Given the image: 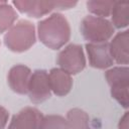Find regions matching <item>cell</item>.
<instances>
[{
    "mask_svg": "<svg viewBox=\"0 0 129 129\" xmlns=\"http://www.w3.org/2000/svg\"><path fill=\"white\" fill-rule=\"evenodd\" d=\"M39 40L48 48L62 47L71 37V27L67 18L60 13H52L38 22Z\"/></svg>",
    "mask_w": 129,
    "mask_h": 129,
    "instance_id": "6da1fadb",
    "label": "cell"
},
{
    "mask_svg": "<svg viewBox=\"0 0 129 129\" xmlns=\"http://www.w3.org/2000/svg\"><path fill=\"white\" fill-rule=\"evenodd\" d=\"M35 27L28 20H19L13 24L4 36L5 45L12 51L22 52L35 43Z\"/></svg>",
    "mask_w": 129,
    "mask_h": 129,
    "instance_id": "7a4b0ae2",
    "label": "cell"
},
{
    "mask_svg": "<svg viewBox=\"0 0 129 129\" xmlns=\"http://www.w3.org/2000/svg\"><path fill=\"white\" fill-rule=\"evenodd\" d=\"M81 32L89 43H102L113 36L115 28L107 18L88 15L82 20Z\"/></svg>",
    "mask_w": 129,
    "mask_h": 129,
    "instance_id": "3957f363",
    "label": "cell"
},
{
    "mask_svg": "<svg viewBox=\"0 0 129 129\" xmlns=\"http://www.w3.org/2000/svg\"><path fill=\"white\" fill-rule=\"evenodd\" d=\"M105 78L111 87V96L125 109L129 105V69L127 67H115L108 70Z\"/></svg>",
    "mask_w": 129,
    "mask_h": 129,
    "instance_id": "277c9868",
    "label": "cell"
},
{
    "mask_svg": "<svg viewBox=\"0 0 129 129\" xmlns=\"http://www.w3.org/2000/svg\"><path fill=\"white\" fill-rule=\"evenodd\" d=\"M57 64L70 75L81 73L86 67V56L82 45L75 43L67 45L57 55Z\"/></svg>",
    "mask_w": 129,
    "mask_h": 129,
    "instance_id": "5b68a950",
    "label": "cell"
},
{
    "mask_svg": "<svg viewBox=\"0 0 129 129\" xmlns=\"http://www.w3.org/2000/svg\"><path fill=\"white\" fill-rule=\"evenodd\" d=\"M29 99L34 104H39L50 98L51 90L48 82V73L44 70H36L31 74L28 91Z\"/></svg>",
    "mask_w": 129,
    "mask_h": 129,
    "instance_id": "8992f818",
    "label": "cell"
},
{
    "mask_svg": "<svg viewBox=\"0 0 129 129\" xmlns=\"http://www.w3.org/2000/svg\"><path fill=\"white\" fill-rule=\"evenodd\" d=\"M42 113L34 107H25L15 114L7 129H40Z\"/></svg>",
    "mask_w": 129,
    "mask_h": 129,
    "instance_id": "52a82bcc",
    "label": "cell"
},
{
    "mask_svg": "<svg viewBox=\"0 0 129 129\" xmlns=\"http://www.w3.org/2000/svg\"><path fill=\"white\" fill-rule=\"evenodd\" d=\"M87 53L89 56V62L91 67L104 70L110 68L113 64V58L110 53L109 43H87Z\"/></svg>",
    "mask_w": 129,
    "mask_h": 129,
    "instance_id": "ba28073f",
    "label": "cell"
},
{
    "mask_svg": "<svg viewBox=\"0 0 129 129\" xmlns=\"http://www.w3.org/2000/svg\"><path fill=\"white\" fill-rule=\"evenodd\" d=\"M31 74V70L24 64H16L12 67L7 76V82L10 89L20 95L26 94Z\"/></svg>",
    "mask_w": 129,
    "mask_h": 129,
    "instance_id": "9c48e42d",
    "label": "cell"
},
{
    "mask_svg": "<svg viewBox=\"0 0 129 129\" xmlns=\"http://www.w3.org/2000/svg\"><path fill=\"white\" fill-rule=\"evenodd\" d=\"M109 49L113 60L120 64L129 62V31L117 33L109 43Z\"/></svg>",
    "mask_w": 129,
    "mask_h": 129,
    "instance_id": "30bf717a",
    "label": "cell"
},
{
    "mask_svg": "<svg viewBox=\"0 0 129 129\" xmlns=\"http://www.w3.org/2000/svg\"><path fill=\"white\" fill-rule=\"evenodd\" d=\"M48 82L51 92L59 97L68 95L73 87L72 75L59 68H54L49 71Z\"/></svg>",
    "mask_w": 129,
    "mask_h": 129,
    "instance_id": "8fae6325",
    "label": "cell"
},
{
    "mask_svg": "<svg viewBox=\"0 0 129 129\" xmlns=\"http://www.w3.org/2000/svg\"><path fill=\"white\" fill-rule=\"evenodd\" d=\"M13 5L22 13L30 17L38 18L48 14L55 8V1H13Z\"/></svg>",
    "mask_w": 129,
    "mask_h": 129,
    "instance_id": "7c38bea8",
    "label": "cell"
},
{
    "mask_svg": "<svg viewBox=\"0 0 129 129\" xmlns=\"http://www.w3.org/2000/svg\"><path fill=\"white\" fill-rule=\"evenodd\" d=\"M112 24L116 28L127 27L129 23V2L115 1L111 10Z\"/></svg>",
    "mask_w": 129,
    "mask_h": 129,
    "instance_id": "4fadbf2b",
    "label": "cell"
},
{
    "mask_svg": "<svg viewBox=\"0 0 129 129\" xmlns=\"http://www.w3.org/2000/svg\"><path fill=\"white\" fill-rule=\"evenodd\" d=\"M70 129H93L90 126V117L82 109L74 108L67 113Z\"/></svg>",
    "mask_w": 129,
    "mask_h": 129,
    "instance_id": "5bb4252c",
    "label": "cell"
},
{
    "mask_svg": "<svg viewBox=\"0 0 129 129\" xmlns=\"http://www.w3.org/2000/svg\"><path fill=\"white\" fill-rule=\"evenodd\" d=\"M17 19L15 9L5 1L0 3V33L8 30Z\"/></svg>",
    "mask_w": 129,
    "mask_h": 129,
    "instance_id": "9a60e30c",
    "label": "cell"
},
{
    "mask_svg": "<svg viewBox=\"0 0 129 129\" xmlns=\"http://www.w3.org/2000/svg\"><path fill=\"white\" fill-rule=\"evenodd\" d=\"M115 1H99V0H91L87 2L88 10L93 13L95 16L106 18L111 14L112 7Z\"/></svg>",
    "mask_w": 129,
    "mask_h": 129,
    "instance_id": "2e32d148",
    "label": "cell"
},
{
    "mask_svg": "<svg viewBox=\"0 0 129 129\" xmlns=\"http://www.w3.org/2000/svg\"><path fill=\"white\" fill-rule=\"evenodd\" d=\"M40 129H70L67 118L60 115L43 116Z\"/></svg>",
    "mask_w": 129,
    "mask_h": 129,
    "instance_id": "e0dca14e",
    "label": "cell"
},
{
    "mask_svg": "<svg viewBox=\"0 0 129 129\" xmlns=\"http://www.w3.org/2000/svg\"><path fill=\"white\" fill-rule=\"evenodd\" d=\"M9 119V112L2 106H0V129H4Z\"/></svg>",
    "mask_w": 129,
    "mask_h": 129,
    "instance_id": "ac0fdd59",
    "label": "cell"
},
{
    "mask_svg": "<svg viewBox=\"0 0 129 129\" xmlns=\"http://www.w3.org/2000/svg\"><path fill=\"white\" fill-rule=\"evenodd\" d=\"M77 4V2H72V1H55V8L64 10V9H70L74 7Z\"/></svg>",
    "mask_w": 129,
    "mask_h": 129,
    "instance_id": "d6986e66",
    "label": "cell"
},
{
    "mask_svg": "<svg viewBox=\"0 0 129 129\" xmlns=\"http://www.w3.org/2000/svg\"><path fill=\"white\" fill-rule=\"evenodd\" d=\"M119 129H129V124H128V112H125L124 115L121 117L118 125Z\"/></svg>",
    "mask_w": 129,
    "mask_h": 129,
    "instance_id": "ffe728a7",
    "label": "cell"
},
{
    "mask_svg": "<svg viewBox=\"0 0 129 129\" xmlns=\"http://www.w3.org/2000/svg\"><path fill=\"white\" fill-rule=\"evenodd\" d=\"M1 2H2V1H0V3H1Z\"/></svg>",
    "mask_w": 129,
    "mask_h": 129,
    "instance_id": "44dd1931",
    "label": "cell"
}]
</instances>
